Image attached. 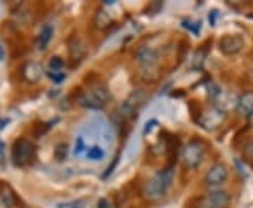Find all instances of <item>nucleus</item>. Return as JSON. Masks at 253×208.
<instances>
[{"label": "nucleus", "mask_w": 253, "mask_h": 208, "mask_svg": "<svg viewBox=\"0 0 253 208\" xmlns=\"http://www.w3.org/2000/svg\"><path fill=\"white\" fill-rule=\"evenodd\" d=\"M76 100L78 104L84 109L101 110L111 100V93L103 82L97 81L89 83L87 89L81 91Z\"/></svg>", "instance_id": "obj_1"}, {"label": "nucleus", "mask_w": 253, "mask_h": 208, "mask_svg": "<svg viewBox=\"0 0 253 208\" xmlns=\"http://www.w3.org/2000/svg\"><path fill=\"white\" fill-rule=\"evenodd\" d=\"M174 177L173 167H165L162 170L156 172L146 181L144 187V196L151 201H158L163 199L170 189Z\"/></svg>", "instance_id": "obj_2"}, {"label": "nucleus", "mask_w": 253, "mask_h": 208, "mask_svg": "<svg viewBox=\"0 0 253 208\" xmlns=\"http://www.w3.org/2000/svg\"><path fill=\"white\" fill-rule=\"evenodd\" d=\"M206 152H207V148L203 141L191 139L181 151V162L184 165V167L187 169L199 167L206 158Z\"/></svg>", "instance_id": "obj_3"}, {"label": "nucleus", "mask_w": 253, "mask_h": 208, "mask_svg": "<svg viewBox=\"0 0 253 208\" xmlns=\"http://www.w3.org/2000/svg\"><path fill=\"white\" fill-rule=\"evenodd\" d=\"M34 156H36V146L31 141H28L27 138L16 139L11 148V161L16 166L18 167L27 166L34 159Z\"/></svg>", "instance_id": "obj_4"}, {"label": "nucleus", "mask_w": 253, "mask_h": 208, "mask_svg": "<svg viewBox=\"0 0 253 208\" xmlns=\"http://www.w3.org/2000/svg\"><path fill=\"white\" fill-rule=\"evenodd\" d=\"M145 100H146V94L144 90H135L134 93H131L126 101L114 111V114L118 117V121L124 123L126 120L132 118L138 109L144 104Z\"/></svg>", "instance_id": "obj_5"}, {"label": "nucleus", "mask_w": 253, "mask_h": 208, "mask_svg": "<svg viewBox=\"0 0 253 208\" xmlns=\"http://www.w3.org/2000/svg\"><path fill=\"white\" fill-rule=\"evenodd\" d=\"M135 61L145 73L155 72L159 66V55L151 46L141 45L135 51Z\"/></svg>", "instance_id": "obj_6"}, {"label": "nucleus", "mask_w": 253, "mask_h": 208, "mask_svg": "<svg viewBox=\"0 0 253 208\" xmlns=\"http://www.w3.org/2000/svg\"><path fill=\"white\" fill-rule=\"evenodd\" d=\"M229 194L224 190L210 191L206 196L199 197L194 201V208H224L229 203Z\"/></svg>", "instance_id": "obj_7"}, {"label": "nucleus", "mask_w": 253, "mask_h": 208, "mask_svg": "<svg viewBox=\"0 0 253 208\" xmlns=\"http://www.w3.org/2000/svg\"><path fill=\"white\" fill-rule=\"evenodd\" d=\"M225 120V111L218 109L217 106L210 107V109L204 110L199 116V124L200 127L207 129V131H214L222 125Z\"/></svg>", "instance_id": "obj_8"}, {"label": "nucleus", "mask_w": 253, "mask_h": 208, "mask_svg": "<svg viewBox=\"0 0 253 208\" xmlns=\"http://www.w3.org/2000/svg\"><path fill=\"white\" fill-rule=\"evenodd\" d=\"M245 46L244 37L239 34H226L219 40V49L224 55H236L239 54Z\"/></svg>", "instance_id": "obj_9"}, {"label": "nucleus", "mask_w": 253, "mask_h": 208, "mask_svg": "<svg viewBox=\"0 0 253 208\" xmlns=\"http://www.w3.org/2000/svg\"><path fill=\"white\" fill-rule=\"evenodd\" d=\"M228 169L224 163H215L212 165L208 172L206 173L204 176V183L210 186V187H217V186H221L224 184L226 180H228Z\"/></svg>", "instance_id": "obj_10"}, {"label": "nucleus", "mask_w": 253, "mask_h": 208, "mask_svg": "<svg viewBox=\"0 0 253 208\" xmlns=\"http://www.w3.org/2000/svg\"><path fill=\"white\" fill-rule=\"evenodd\" d=\"M236 110L242 117H249L253 113V90L245 91L238 97Z\"/></svg>", "instance_id": "obj_11"}, {"label": "nucleus", "mask_w": 253, "mask_h": 208, "mask_svg": "<svg viewBox=\"0 0 253 208\" xmlns=\"http://www.w3.org/2000/svg\"><path fill=\"white\" fill-rule=\"evenodd\" d=\"M21 75H23L24 81L30 82V83H37L42 78V68L37 62H27L21 68Z\"/></svg>", "instance_id": "obj_12"}, {"label": "nucleus", "mask_w": 253, "mask_h": 208, "mask_svg": "<svg viewBox=\"0 0 253 208\" xmlns=\"http://www.w3.org/2000/svg\"><path fill=\"white\" fill-rule=\"evenodd\" d=\"M86 54V46L83 44V41L79 40L78 37H73L69 41V55L72 59H82Z\"/></svg>", "instance_id": "obj_13"}, {"label": "nucleus", "mask_w": 253, "mask_h": 208, "mask_svg": "<svg viewBox=\"0 0 253 208\" xmlns=\"http://www.w3.org/2000/svg\"><path fill=\"white\" fill-rule=\"evenodd\" d=\"M86 158L91 161V162H99V161H103L104 156H106V151L103 146L100 145H91V146H87V151H86Z\"/></svg>", "instance_id": "obj_14"}, {"label": "nucleus", "mask_w": 253, "mask_h": 208, "mask_svg": "<svg viewBox=\"0 0 253 208\" xmlns=\"http://www.w3.org/2000/svg\"><path fill=\"white\" fill-rule=\"evenodd\" d=\"M52 34H54V30L51 26H45L42 28L41 34L38 37V48L40 49H45L46 45L49 44L51 38H52Z\"/></svg>", "instance_id": "obj_15"}, {"label": "nucleus", "mask_w": 253, "mask_h": 208, "mask_svg": "<svg viewBox=\"0 0 253 208\" xmlns=\"http://www.w3.org/2000/svg\"><path fill=\"white\" fill-rule=\"evenodd\" d=\"M63 59L59 58V56H52L49 59V64H48V68L51 72H61V69L63 68Z\"/></svg>", "instance_id": "obj_16"}, {"label": "nucleus", "mask_w": 253, "mask_h": 208, "mask_svg": "<svg viewBox=\"0 0 253 208\" xmlns=\"http://www.w3.org/2000/svg\"><path fill=\"white\" fill-rule=\"evenodd\" d=\"M13 207V201H11V194L4 191L0 194V208H11Z\"/></svg>", "instance_id": "obj_17"}, {"label": "nucleus", "mask_w": 253, "mask_h": 208, "mask_svg": "<svg viewBox=\"0 0 253 208\" xmlns=\"http://www.w3.org/2000/svg\"><path fill=\"white\" fill-rule=\"evenodd\" d=\"M58 208H84V200H73L69 203H62Z\"/></svg>", "instance_id": "obj_18"}, {"label": "nucleus", "mask_w": 253, "mask_h": 208, "mask_svg": "<svg viewBox=\"0 0 253 208\" xmlns=\"http://www.w3.org/2000/svg\"><path fill=\"white\" fill-rule=\"evenodd\" d=\"M110 24V18L107 17L106 11H99L97 13V27L104 28Z\"/></svg>", "instance_id": "obj_19"}, {"label": "nucleus", "mask_w": 253, "mask_h": 208, "mask_svg": "<svg viewBox=\"0 0 253 208\" xmlns=\"http://www.w3.org/2000/svg\"><path fill=\"white\" fill-rule=\"evenodd\" d=\"M46 76L52 82H55V83H62L65 81V78H66L63 72H51V71L46 72Z\"/></svg>", "instance_id": "obj_20"}, {"label": "nucleus", "mask_w": 253, "mask_h": 208, "mask_svg": "<svg viewBox=\"0 0 253 208\" xmlns=\"http://www.w3.org/2000/svg\"><path fill=\"white\" fill-rule=\"evenodd\" d=\"M183 27L190 30L193 34H199V31L201 30V21H197V23H190V21H184L183 23Z\"/></svg>", "instance_id": "obj_21"}, {"label": "nucleus", "mask_w": 253, "mask_h": 208, "mask_svg": "<svg viewBox=\"0 0 253 208\" xmlns=\"http://www.w3.org/2000/svg\"><path fill=\"white\" fill-rule=\"evenodd\" d=\"M66 152H68V146L66 145H59L55 151V156L58 161H63L65 156H66Z\"/></svg>", "instance_id": "obj_22"}, {"label": "nucleus", "mask_w": 253, "mask_h": 208, "mask_svg": "<svg viewBox=\"0 0 253 208\" xmlns=\"http://www.w3.org/2000/svg\"><path fill=\"white\" fill-rule=\"evenodd\" d=\"M244 155L248 158V159H251L253 161V141H249L248 144L244 146Z\"/></svg>", "instance_id": "obj_23"}, {"label": "nucleus", "mask_w": 253, "mask_h": 208, "mask_svg": "<svg viewBox=\"0 0 253 208\" xmlns=\"http://www.w3.org/2000/svg\"><path fill=\"white\" fill-rule=\"evenodd\" d=\"M204 59H206V52H203V51H199L196 56H194V65L197 66V68H201V65L204 62Z\"/></svg>", "instance_id": "obj_24"}, {"label": "nucleus", "mask_w": 253, "mask_h": 208, "mask_svg": "<svg viewBox=\"0 0 253 208\" xmlns=\"http://www.w3.org/2000/svg\"><path fill=\"white\" fill-rule=\"evenodd\" d=\"M217 17H218L217 10L210 11V14H208V20H210V24H211L212 27H214V26H215V23H217Z\"/></svg>", "instance_id": "obj_25"}, {"label": "nucleus", "mask_w": 253, "mask_h": 208, "mask_svg": "<svg viewBox=\"0 0 253 208\" xmlns=\"http://www.w3.org/2000/svg\"><path fill=\"white\" fill-rule=\"evenodd\" d=\"M4 158V148H3V142L0 141V161H3Z\"/></svg>", "instance_id": "obj_26"}, {"label": "nucleus", "mask_w": 253, "mask_h": 208, "mask_svg": "<svg viewBox=\"0 0 253 208\" xmlns=\"http://www.w3.org/2000/svg\"><path fill=\"white\" fill-rule=\"evenodd\" d=\"M4 58V51H3V48H1V45H0V61Z\"/></svg>", "instance_id": "obj_27"}, {"label": "nucleus", "mask_w": 253, "mask_h": 208, "mask_svg": "<svg viewBox=\"0 0 253 208\" xmlns=\"http://www.w3.org/2000/svg\"><path fill=\"white\" fill-rule=\"evenodd\" d=\"M248 118H249V124H251V125H253V113Z\"/></svg>", "instance_id": "obj_28"}, {"label": "nucleus", "mask_w": 253, "mask_h": 208, "mask_svg": "<svg viewBox=\"0 0 253 208\" xmlns=\"http://www.w3.org/2000/svg\"><path fill=\"white\" fill-rule=\"evenodd\" d=\"M251 72H252V75H253V64H252V66H251Z\"/></svg>", "instance_id": "obj_29"}]
</instances>
